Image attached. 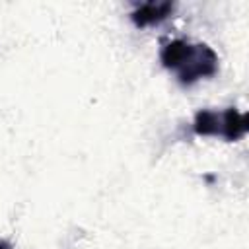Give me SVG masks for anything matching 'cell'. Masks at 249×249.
<instances>
[{
  "label": "cell",
  "instance_id": "cell-1",
  "mask_svg": "<svg viewBox=\"0 0 249 249\" xmlns=\"http://www.w3.org/2000/svg\"><path fill=\"white\" fill-rule=\"evenodd\" d=\"M161 62L173 70L181 84H193L200 78L212 76L218 68L214 51L206 45H191L187 41H171L161 49Z\"/></svg>",
  "mask_w": 249,
  "mask_h": 249
},
{
  "label": "cell",
  "instance_id": "cell-3",
  "mask_svg": "<svg viewBox=\"0 0 249 249\" xmlns=\"http://www.w3.org/2000/svg\"><path fill=\"white\" fill-rule=\"evenodd\" d=\"M169 10H171L169 2H148V4H142L132 14V19L136 21V25H148V23L163 19L169 14Z\"/></svg>",
  "mask_w": 249,
  "mask_h": 249
},
{
  "label": "cell",
  "instance_id": "cell-2",
  "mask_svg": "<svg viewBox=\"0 0 249 249\" xmlns=\"http://www.w3.org/2000/svg\"><path fill=\"white\" fill-rule=\"evenodd\" d=\"M195 130L196 134H214L228 140H237L247 130V117L235 109H226L222 113L198 111L195 117Z\"/></svg>",
  "mask_w": 249,
  "mask_h": 249
}]
</instances>
